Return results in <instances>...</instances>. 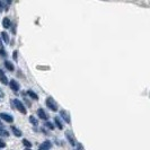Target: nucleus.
Wrapping results in <instances>:
<instances>
[{
    "mask_svg": "<svg viewBox=\"0 0 150 150\" xmlns=\"http://www.w3.org/2000/svg\"><path fill=\"white\" fill-rule=\"evenodd\" d=\"M46 106L51 110V111H53V112H57L58 111V104L55 103V100L53 99L52 97H47L46 98Z\"/></svg>",
    "mask_w": 150,
    "mask_h": 150,
    "instance_id": "obj_1",
    "label": "nucleus"
},
{
    "mask_svg": "<svg viewBox=\"0 0 150 150\" xmlns=\"http://www.w3.org/2000/svg\"><path fill=\"white\" fill-rule=\"evenodd\" d=\"M13 104L15 105V108H17V110H18L21 113H23V114H26V113H27V111H26V108H25L24 104H23L19 99L15 98V99L13 100Z\"/></svg>",
    "mask_w": 150,
    "mask_h": 150,
    "instance_id": "obj_2",
    "label": "nucleus"
},
{
    "mask_svg": "<svg viewBox=\"0 0 150 150\" xmlns=\"http://www.w3.org/2000/svg\"><path fill=\"white\" fill-rule=\"evenodd\" d=\"M0 117H1V120L6 121L8 123H13L14 122V117L8 113H0Z\"/></svg>",
    "mask_w": 150,
    "mask_h": 150,
    "instance_id": "obj_3",
    "label": "nucleus"
},
{
    "mask_svg": "<svg viewBox=\"0 0 150 150\" xmlns=\"http://www.w3.org/2000/svg\"><path fill=\"white\" fill-rule=\"evenodd\" d=\"M66 137H67L68 141H69V143H70L71 146H76V144H77V142H76L75 137H74V134H72L71 132H69V131H67V132H66Z\"/></svg>",
    "mask_w": 150,
    "mask_h": 150,
    "instance_id": "obj_4",
    "label": "nucleus"
},
{
    "mask_svg": "<svg viewBox=\"0 0 150 150\" xmlns=\"http://www.w3.org/2000/svg\"><path fill=\"white\" fill-rule=\"evenodd\" d=\"M60 116L63 119V120L66 121L67 123H70V122H71V120H70V114H69L67 111L61 110V111H60Z\"/></svg>",
    "mask_w": 150,
    "mask_h": 150,
    "instance_id": "obj_5",
    "label": "nucleus"
},
{
    "mask_svg": "<svg viewBox=\"0 0 150 150\" xmlns=\"http://www.w3.org/2000/svg\"><path fill=\"white\" fill-rule=\"evenodd\" d=\"M9 86H10L11 90H14V91H16V93L19 90V83H17L15 79H13V80L9 81Z\"/></svg>",
    "mask_w": 150,
    "mask_h": 150,
    "instance_id": "obj_6",
    "label": "nucleus"
},
{
    "mask_svg": "<svg viewBox=\"0 0 150 150\" xmlns=\"http://www.w3.org/2000/svg\"><path fill=\"white\" fill-rule=\"evenodd\" d=\"M51 144H52V143H51V141L46 140V141H44V142L40 146L38 150H50V148H51Z\"/></svg>",
    "mask_w": 150,
    "mask_h": 150,
    "instance_id": "obj_7",
    "label": "nucleus"
},
{
    "mask_svg": "<svg viewBox=\"0 0 150 150\" xmlns=\"http://www.w3.org/2000/svg\"><path fill=\"white\" fill-rule=\"evenodd\" d=\"M0 83H4V85H7V83H9V81H8V78L7 76H6V74L0 69Z\"/></svg>",
    "mask_w": 150,
    "mask_h": 150,
    "instance_id": "obj_8",
    "label": "nucleus"
},
{
    "mask_svg": "<svg viewBox=\"0 0 150 150\" xmlns=\"http://www.w3.org/2000/svg\"><path fill=\"white\" fill-rule=\"evenodd\" d=\"M38 117H40V119L45 120V121L47 120V117H49V116H47V114L44 112V110H42V108H38Z\"/></svg>",
    "mask_w": 150,
    "mask_h": 150,
    "instance_id": "obj_9",
    "label": "nucleus"
},
{
    "mask_svg": "<svg viewBox=\"0 0 150 150\" xmlns=\"http://www.w3.org/2000/svg\"><path fill=\"white\" fill-rule=\"evenodd\" d=\"M2 26L5 27V28H9L10 26H11V22H10V19L6 17V18H4V21H2Z\"/></svg>",
    "mask_w": 150,
    "mask_h": 150,
    "instance_id": "obj_10",
    "label": "nucleus"
},
{
    "mask_svg": "<svg viewBox=\"0 0 150 150\" xmlns=\"http://www.w3.org/2000/svg\"><path fill=\"white\" fill-rule=\"evenodd\" d=\"M1 40H2L6 44L9 43V41H10V40H9V36H8V34L6 33V32H1Z\"/></svg>",
    "mask_w": 150,
    "mask_h": 150,
    "instance_id": "obj_11",
    "label": "nucleus"
},
{
    "mask_svg": "<svg viewBox=\"0 0 150 150\" xmlns=\"http://www.w3.org/2000/svg\"><path fill=\"white\" fill-rule=\"evenodd\" d=\"M11 131H13V133H14V134H15L16 137H18V138H19V137H22V135H23L22 131H21L19 129H17L16 127H11Z\"/></svg>",
    "mask_w": 150,
    "mask_h": 150,
    "instance_id": "obj_12",
    "label": "nucleus"
},
{
    "mask_svg": "<svg viewBox=\"0 0 150 150\" xmlns=\"http://www.w3.org/2000/svg\"><path fill=\"white\" fill-rule=\"evenodd\" d=\"M5 67L7 68L9 71H14V69H15V68H14V64H13L10 61H5Z\"/></svg>",
    "mask_w": 150,
    "mask_h": 150,
    "instance_id": "obj_13",
    "label": "nucleus"
},
{
    "mask_svg": "<svg viewBox=\"0 0 150 150\" xmlns=\"http://www.w3.org/2000/svg\"><path fill=\"white\" fill-rule=\"evenodd\" d=\"M27 94H28V96H30V98H33L34 100H38V94H35L33 90H28V91H27Z\"/></svg>",
    "mask_w": 150,
    "mask_h": 150,
    "instance_id": "obj_14",
    "label": "nucleus"
},
{
    "mask_svg": "<svg viewBox=\"0 0 150 150\" xmlns=\"http://www.w3.org/2000/svg\"><path fill=\"white\" fill-rule=\"evenodd\" d=\"M54 123L57 124V127L60 129V130H62V129H63V124H62V122L60 121V119H59V117H55V119H54Z\"/></svg>",
    "mask_w": 150,
    "mask_h": 150,
    "instance_id": "obj_15",
    "label": "nucleus"
},
{
    "mask_svg": "<svg viewBox=\"0 0 150 150\" xmlns=\"http://www.w3.org/2000/svg\"><path fill=\"white\" fill-rule=\"evenodd\" d=\"M30 122L33 124V125H35V127H38V121L34 117V116H30Z\"/></svg>",
    "mask_w": 150,
    "mask_h": 150,
    "instance_id": "obj_16",
    "label": "nucleus"
},
{
    "mask_svg": "<svg viewBox=\"0 0 150 150\" xmlns=\"http://www.w3.org/2000/svg\"><path fill=\"white\" fill-rule=\"evenodd\" d=\"M45 127L47 129H50V130H53L54 129V125H53L52 122H49V121H46V123H45Z\"/></svg>",
    "mask_w": 150,
    "mask_h": 150,
    "instance_id": "obj_17",
    "label": "nucleus"
},
{
    "mask_svg": "<svg viewBox=\"0 0 150 150\" xmlns=\"http://www.w3.org/2000/svg\"><path fill=\"white\" fill-rule=\"evenodd\" d=\"M23 144H24L26 148H30V147H32V143H30L28 140H26V139H24V140H23Z\"/></svg>",
    "mask_w": 150,
    "mask_h": 150,
    "instance_id": "obj_18",
    "label": "nucleus"
},
{
    "mask_svg": "<svg viewBox=\"0 0 150 150\" xmlns=\"http://www.w3.org/2000/svg\"><path fill=\"white\" fill-rule=\"evenodd\" d=\"M4 9H5V4L0 1V11H4Z\"/></svg>",
    "mask_w": 150,
    "mask_h": 150,
    "instance_id": "obj_19",
    "label": "nucleus"
},
{
    "mask_svg": "<svg viewBox=\"0 0 150 150\" xmlns=\"http://www.w3.org/2000/svg\"><path fill=\"white\" fill-rule=\"evenodd\" d=\"M0 55H1V57H6V51H5L4 49L0 50Z\"/></svg>",
    "mask_w": 150,
    "mask_h": 150,
    "instance_id": "obj_20",
    "label": "nucleus"
},
{
    "mask_svg": "<svg viewBox=\"0 0 150 150\" xmlns=\"http://www.w3.org/2000/svg\"><path fill=\"white\" fill-rule=\"evenodd\" d=\"M13 58H14L15 60H17V51H14V53H13Z\"/></svg>",
    "mask_w": 150,
    "mask_h": 150,
    "instance_id": "obj_21",
    "label": "nucleus"
},
{
    "mask_svg": "<svg viewBox=\"0 0 150 150\" xmlns=\"http://www.w3.org/2000/svg\"><path fill=\"white\" fill-rule=\"evenodd\" d=\"M4 147H6V144H5V142L0 141V148H4Z\"/></svg>",
    "mask_w": 150,
    "mask_h": 150,
    "instance_id": "obj_22",
    "label": "nucleus"
},
{
    "mask_svg": "<svg viewBox=\"0 0 150 150\" xmlns=\"http://www.w3.org/2000/svg\"><path fill=\"white\" fill-rule=\"evenodd\" d=\"M4 130H5V129L2 128V125L0 124V135H1V133H2V131H4Z\"/></svg>",
    "mask_w": 150,
    "mask_h": 150,
    "instance_id": "obj_23",
    "label": "nucleus"
},
{
    "mask_svg": "<svg viewBox=\"0 0 150 150\" xmlns=\"http://www.w3.org/2000/svg\"><path fill=\"white\" fill-rule=\"evenodd\" d=\"M2 46H4V45H2V42H1V40H0V47L2 49Z\"/></svg>",
    "mask_w": 150,
    "mask_h": 150,
    "instance_id": "obj_24",
    "label": "nucleus"
},
{
    "mask_svg": "<svg viewBox=\"0 0 150 150\" xmlns=\"http://www.w3.org/2000/svg\"><path fill=\"white\" fill-rule=\"evenodd\" d=\"M1 96H4V94H2V91H1V89H0V97Z\"/></svg>",
    "mask_w": 150,
    "mask_h": 150,
    "instance_id": "obj_25",
    "label": "nucleus"
},
{
    "mask_svg": "<svg viewBox=\"0 0 150 150\" xmlns=\"http://www.w3.org/2000/svg\"><path fill=\"white\" fill-rule=\"evenodd\" d=\"M26 150H30V148H27V149H26Z\"/></svg>",
    "mask_w": 150,
    "mask_h": 150,
    "instance_id": "obj_26",
    "label": "nucleus"
}]
</instances>
